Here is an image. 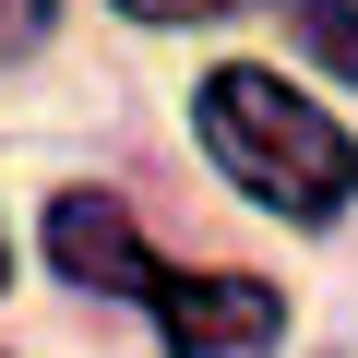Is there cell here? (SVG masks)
I'll list each match as a JSON object with an SVG mask.
<instances>
[{
	"label": "cell",
	"instance_id": "cell-1",
	"mask_svg": "<svg viewBox=\"0 0 358 358\" xmlns=\"http://www.w3.org/2000/svg\"><path fill=\"white\" fill-rule=\"evenodd\" d=\"M192 131H203L215 179H239V192H251L263 215H287V227H334V215L358 203V143H346L299 84H275L263 60H215V72L192 84Z\"/></svg>",
	"mask_w": 358,
	"mask_h": 358
},
{
	"label": "cell",
	"instance_id": "cell-2",
	"mask_svg": "<svg viewBox=\"0 0 358 358\" xmlns=\"http://www.w3.org/2000/svg\"><path fill=\"white\" fill-rule=\"evenodd\" d=\"M143 310H155V334H167V358H275L287 346V287H263V275H227V263H167L155 287H143Z\"/></svg>",
	"mask_w": 358,
	"mask_h": 358
},
{
	"label": "cell",
	"instance_id": "cell-3",
	"mask_svg": "<svg viewBox=\"0 0 358 358\" xmlns=\"http://www.w3.org/2000/svg\"><path fill=\"white\" fill-rule=\"evenodd\" d=\"M48 263H60L72 287H96V299H143V287L167 275L108 192H60V203H48Z\"/></svg>",
	"mask_w": 358,
	"mask_h": 358
},
{
	"label": "cell",
	"instance_id": "cell-4",
	"mask_svg": "<svg viewBox=\"0 0 358 358\" xmlns=\"http://www.w3.org/2000/svg\"><path fill=\"white\" fill-rule=\"evenodd\" d=\"M287 13V36L334 72V84H358V0H275Z\"/></svg>",
	"mask_w": 358,
	"mask_h": 358
},
{
	"label": "cell",
	"instance_id": "cell-5",
	"mask_svg": "<svg viewBox=\"0 0 358 358\" xmlns=\"http://www.w3.org/2000/svg\"><path fill=\"white\" fill-rule=\"evenodd\" d=\"M48 24H60V0H0V60H36Z\"/></svg>",
	"mask_w": 358,
	"mask_h": 358
},
{
	"label": "cell",
	"instance_id": "cell-6",
	"mask_svg": "<svg viewBox=\"0 0 358 358\" xmlns=\"http://www.w3.org/2000/svg\"><path fill=\"white\" fill-rule=\"evenodd\" d=\"M131 24H215V13H239V0H120Z\"/></svg>",
	"mask_w": 358,
	"mask_h": 358
},
{
	"label": "cell",
	"instance_id": "cell-7",
	"mask_svg": "<svg viewBox=\"0 0 358 358\" xmlns=\"http://www.w3.org/2000/svg\"><path fill=\"white\" fill-rule=\"evenodd\" d=\"M0 275H13V239H0Z\"/></svg>",
	"mask_w": 358,
	"mask_h": 358
}]
</instances>
